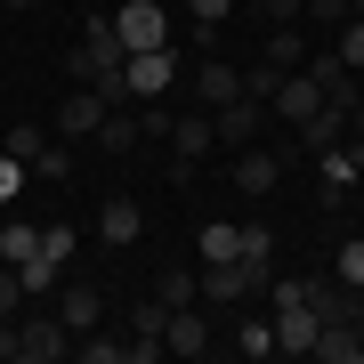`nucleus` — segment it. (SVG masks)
Returning <instances> with one entry per match:
<instances>
[{
    "label": "nucleus",
    "instance_id": "1",
    "mask_svg": "<svg viewBox=\"0 0 364 364\" xmlns=\"http://www.w3.org/2000/svg\"><path fill=\"white\" fill-rule=\"evenodd\" d=\"M114 41L130 49H170V0H122L114 9Z\"/></svg>",
    "mask_w": 364,
    "mask_h": 364
},
{
    "label": "nucleus",
    "instance_id": "2",
    "mask_svg": "<svg viewBox=\"0 0 364 364\" xmlns=\"http://www.w3.org/2000/svg\"><path fill=\"white\" fill-rule=\"evenodd\" d=\"M57 356H73V332L57 316H25L16 324V364H57Z\"/></svg>",
    "mask_w": 364,
    "mask_h": 364
},
{
    "label": "nucleus",
    "instance_id": "3",
    "mask_svg": "<svg viewBox=\"0 0 364 364\" xmlns=\"http://www.w3.org/2000/svg\"><path fill=\"white\" fill-rule=\"evenodd\" d=\"M170 73H178V57H170V49H130V57H122V81H130V105L162 97V90H170Z\"/></svg>",
    "mask_w": 364,
    "mask_h": 364
},
{
    "label": "nucleus",
    "instance_id": "4",
    "mask_svg": "<svg viewBox=\"0 0 364 364\" xmlns=\"http://www.w3.org/2000/svg\"><path fill=\"white\" fill-rule=\"evenodd\" d=\"M267 105H275V114L291 122V130H299V122H316V114H324V81H316V73H284Z\"/></svg>",
    "mask_w": 364,
    "mask_h": 364
},
{
    "label": "nucleus",
    "instance_id": "5",
    "mask_svg": "<svg viewBox=\"0 0 364 364\" xmlns=\"http://www.w3.org/2000/svg\"><path fill=\"white\" fill-rule=\"evenodd\" d=\"M316 332H324L316 308H275V356H316Z\"/></svg>",
    "mask_w": 364,
    "mask_h": 364
},
{
    "label": "nucleus",
    "instance_id": "6",
    "mask_svg": "<svg viewBox=\"0 0 364 364\" xmlns=\"http://www.w3.org/2000/svg\"><path fill=\"white\" fill-rule=\"evenodd\" d=\"M251 284H267V267H251V259H219V267H203V299H251Z\"/></svg>",
    "mask_w": 364,
    "mask_h": 364
},
{
    "label": "nucleus",
    "instance_id": "7",
    "mask_svg": "<svg viewBox=\"0 0 364 364\" xmlns=\"http://www.w3.org/2000/svg\"><path fill=\"white\" fill-rule=\"evenodd\" d=\"M210 130H219V146H251V138H259V97H227V105H210Z\"/></svg>",
    "mask_w": 364,
    "mask_h": 364
},
{
    "label": "nucleus",
    "instance_id": "8",
    "mask_svg": "<svg viewBox=\"0 0 364 364\" xmlns=\"http://www.w3.org/2000/svg\"><path fill=\"white\" fill-rule=\"evenodd\" d=\"M65 299H57V324L65 332H97V316H105V291L97 284H57Z\"/></svg>",
    "mask_w": 364,
    "mask_h": 364
},
{
    "label": "nucleus",
    "instance_id": "9",
    "mask_svg": "<svg viewBox=\"0 0 364 364\" xmlns=\"http://www.w3.org/2000/svg\"><path fill=\"white\" fill-rule=\"evenodd\" d=\"M210 348V324L195 308H170V324H162V356H203Z\"/></svg>",
    "mask_w": 364,
    "mask_h": 364
},
{
    "label": "nucleus",
    "instance_id": "10",
    "mask_svg": "<svg viewBox=\"0 0 364 364\" xmlns=\"http://www.w3.org/2000/svg\"><path fill=\"white\" fill-rule=\"evenodd\" d=\"M57 122H65V138H97V122H105V97L90 90V81H81V90H65V114H57Z\"/></svg>",
    "mask_w": 364,
    "mask_h": 364
},
{
    "label": "nucleus",
    "instance_id": "11",
    "mask_svg": "<svg viewBox=\"0 0 364 364\" xmlns=\"http://www.w3.org/2000/svg\"><path fill=\"white\" fill-rule=\"evenodd\" d=\"M195 97H203V105L243 97V73H235V65H219V57H203V65H195Z\"/></svg>",
    "mask_w": 364,
    "mask_h": 364
},
{
    "label": "nucleus",
    "instance_id": "12",
    "mask_svg": "<svg viewBox=\"0 0 364 364\" xmlns=\"http://www.w3.org/2000/svg\"><path fill=\"white\" fill-rule=\"evenodd\" d=\"M138 227H146V219H138V203H130V195H114V203L97 210V235H105L114 251H122V243H138Z\"/></svg>",
    "mask_w": 364,
    "mask_h": 364
},
{
    "label": "nucleus",
    "instance_id": "13",
    "mask_svg": "<svg viewBox=\"0 0 364 364\" xmlns=\"http://www.w3.org/2000/svg\"><path fill=\"white\" fill-rule=\"evenodd\" d=\"M170 138H178V162H203L210 146H219V130H210V114H178V122H170Z\"/></svg>",
    "mask_w": 364,
    "mask_h": 364
},
{
    "label": "nucleus",
    "instance_id": "14",
    "mask_svg": "<svg viewBox=\"0 0 364 364\" xmlns=\"http://www.w3.org/2000/svg\"><path fill=\"white\" fill-rule=\"evenodd\" d=\"M316 364H356V324H348V316H324V332H316Z\"/></svg>",
    "mask_w": 364,
    "mask_h": 364
},
{
    "label": "nucleus",
    "instance_id": "15",
    "mask_svg": "<svg viewBox=\"0 0 364 364\" xmlns=\"http://www.w3.org/2000/svg\"><path fill=\"white\" fill-rule=\"evenodd\" d=\"M267 65L275 73H299V65H308V33H299V25H275L267 33Z\"/></svg>",
    "mask_w": 364,
    "mask_h": 364
},
{
    "label": "nucleus",
    "instance_id": "16",
    "mask_svg": "<svg viewBox=\"0 0 364 364\" xmlns=\"http://www.w3.org/2000/svg\"><path fill=\"white\" fill-rule=\"evenodd\" d=\"M97 146H105V154H130V146H138V114H130V105H105Z\"/></svg>",
    "mask_w": 364,
    "mask_h": 364
},
{
    "label": "nucleus",
    "instance_id": "17",
    "mask_svg": "<svg viewBox=\"0 0 364 364\" xmlns=\"http://www.w3.org/2000/svg\"><path fill=\"white\" fill-rule=\"evenodd\" d=\"M33 251H41V227H33V219H0V259H9V267H25Z\"/></svg>",
    "mask_w": 364,
    "mask_h": 364
},
{
    "label": "nucleus",
    "instance_id": "18",
    "mask_svg": "<svg viewBox=\"0 0 364 364\" xmlns=\"http://www.w3.org/2000/svg\"><path fill=\"white\" fill-rule=\"evenodd\" d=\"M275 178H284V162H275V154H243V162H235V186H243V195H267Z\"/></svg>",
    "mask_w": 364,
    "mask_h": 364
},
{
    "label": "nucleus",
    "instance_id": "19",
    "mask_svg": "<svg viewBox=\"0 0 364 364\" xmlns=\"http://www.w3.org/2000/svg\"><path fill=\"white\" fill-rule=\"evenodd\" d=\"M235 251H243V227H235V219H210V227H203V267L235 259Z\"/></svg>",
    "mask_w": 364,
    "mask_h": 364
},
{
    "label": "nucleus",
    "instance_id": "20",
    "mask_svg": "<svg viewBox=\"0 0 364 364\" xmlns=\"http://www.w3.org/2000/svg\"><path fill=\"white\" fill-rule=\"evenodd\" d=\"M235 348H243L251 364H267V356H275V316H251V324L235 332Z\"/></svg>",
    "mask_w": 364,
    "mask_h": 364
},
{
    "label": "nucleus",
    "instance_id": "21",
    "mask_svg": "<svg viewBox=\"0 0 364 364\" xmlns=\"http://www.w3.org/2000/svg\"><path fill=\"white\" fill-rule=\"evenodd\" d=\"M73 356H81V364H122V356H130V340H97V332H73Z\"/></svg>",
    "mask_w": 364,
    "mask_h": 364
},
{
    "label": "nucleus",
    "instance_id": "22",
    "mask_svg": "<svg viewBox=\"0 0 364 364\" xmlns=\"http://www.w3.org/2000/svg\"><path fill=\"white\" fill-rule=\"evenodd\" d=\"M195 291H203V275H186V267H170L154 299H162V308H195Z\"/></svg>",
    "mask_w": 364,
    "mask_h": 364
},
{
    "label": "nucleus",
    "instance_id": "23",
    "mask_svg": "<svg viewBox=\"0 0 364 364\" xmlns=\"http://www.w3.org/2000/svg\"><path fill=\"white\" fill-rule=\"evenodd\" d=\"M186 16H195V41H210V33L235 16V0H186Z\"/></svg>",
    "mask_w": 364,
    "mask_h": 364
},
{
    "label": "nucleus",
    "instance_id": "24",
    "mask_svg": "<svg viewBox=\"0 0 364 364\" xmlns=\"http://www.w3.org/2000/svg\"><path fill=\"white\" fill-rule=\"evenodd\" d=\"M340 65H348V73H364V16H340Z\"/></svg>",
    "mask_w": 364,
    "mask_h": 364
},
{
    "label": "nucleus",
    "instance_id": "25",
    "mask_svg": "<svg viewBox=\"0 0 364 364\" xmlns=\"http://www.w3.org/2000/svg\"><path fill=\"white\" fill-rule=\"evenodd\" d=\"M332 275H340V291H364V235H356V243H340Z\"/></svg>",
    "mask_w": 364,
    "mask_h": 364
},
{
    "label": "nucleus",
    "instance_id": "26",
    "mask_svg": "<svg viewBox=\"0 0 364 364\" xmlns=\"http://www.w3.org/2000/svg\"><path fill=\"white\" fill-rule=\"evenodd\" d=\"M162 324H170V308H162V299H146V308H130V340H162Z\"/></svg>",
    "mask_w": 364,
    "mask_h": 364
},
{
    "label": "nucleus",
    "instance_id": "27",
    "mask_svg": "<svg viewBox=\"0 0 364 364\" xmlns=\"http://www.w3.org/2000/svg\"><path fill=\"white\" fill-rule=\"evenodd\" d=\"M25 178H41V186H65V154H57V146H41V154L25 162Z\"/></svg>",
    "mask_w": 364,
    "mask_h": 364
},
{
    "label": "nucleus",
    "instance_id": "28",
    "mask_svg": "<svg viewBox=\"0 0 364 364\" xmlns=\"http://www.w3.org/2000/svg\"><path fill=\"white\" fill-rule=\"evenodd\" d=\"M235 259H251V267H267V259H275V235H267V227H243V251H235Z\"/></svg>",
    "mask_w": 364,
    "mask_h": 364
},
{
    "label": "nucleus",
    "instance_id": "29",
    "mask_svg": "<svg viewBox=\"0 0 364 364\" xmlns=\"http://www.w3.org/2000/svg\"><path fill=\"white\" fill-rule=\"evenodd\" d=\"M41 259L65 267V259H73V227H41Z\"/></svg>",
    "mask_w": 364,
    "mask_h": 364
},
{
    "label": "nucleus",
    "instance_id": "30",
    "mask_svg": "<svg viewBox=\"0 0 364 364\" xmlns=\"http://www.w3.org/2000/svg\"><path fill=\"white\" fill-rule=\"evenodd\" d=\"M16 308H25V275L0 259V316H16Z\"/></svg>",
    "mask_w": 364,
    "mask_h": 364
},
{
    "label": "nucleus",
    "instance_id": "31",
    "mask_svg": "<svg viewBox=\"0 0 364 364\" xmlns=\"http://www.w3.org/2000/svg\"><path fill=\"white\" fill-rule=\"evenodd\" d=\"M275 81H284L275 65H251V73H243V97H259V105H267V97H275Z\"/></svg>",
    "mask_w": 364,
    "mask_h": 364
},
{
    "label": "nucleus",
    "instance_id": "32",
    "mask_svg": "<svg viewBox=\"0 0 364 364\" xmlns=\"http://www.w3.org/2000/svg\"><path fill=\"white\" fill-rule=\"evenodd\" d=\"M259 16H267V25H299V16H308V0H259Z\"/></svg>",
    "mask_w": 364,
    "mask_h": 364
},
{
    "label": "nucleus",
    "instance_id": "33",
    "mask_svg": "<svg viewBox=\"0 0 364 364\" xmlns=\"http://www.w3.org/2000/svg\"><path fill=\"white\" fill-rule=\"evenodd\" d=\"M41 146H49V138H41V130H9V146H0V154H16V162H33Z\"/></svg>",
    "mask_w": 364,
    "mask_h": 364
},
{
    "label": "nucleus",
    "instance_id": "34",
    "mask_svg": "<svg viewBox=\"0 0 364 364\" xmlns=\"http://www.w3.org/2000/svg\"><path fill=\"white\" fill-rule=\"evenodd\" d=\"M16 186H25V162H16V154H0V203H9Z\"/></svg>",
    "mask_w": 364,
    "mask_h": 364
},
{
    "label": "nucleus",
    "instance_id": "35",
    "mask_svg": "<svg viewBox=\"0 0 364 364\" xmlns=\"http://www.w3.org/2000/svg\"><path fill=\"white\" fill-rule=\"evenodd\" d=\"M308 16H356V0H308Z\"/></svg>",
    "mask_w": 364,
    "mask_h": 364
},
{
    "label": "nucleus",
    "instance_id": "36",
    "mask_svg": "<svg viewBox=\"0 0 364 364\" xmlns=\"http://www.w3.org/2000/svg\"><path fill=\"white\" fill-rule=\"evenodd\" d=\"M348 122H356V138H364V105H356V114H348Z\"/></svg>",
    "mask_w": 364,
    "mask_h": 364
},
{
    "label": "nucleus",
    "instance_id": "37",
    "mask_svg": "<svg viewBox=\"0 0 364 364\" xmlns=\"http://www.w3.org/2000/svg\"><path fill=\"white\" fill-rule=\"evenodd\" d=\"M356 364H364V324H356Z\"/></svg>",
    "mask_w": 364,
    "mask_h": 364
},
{
    "label": "nucleus",
    "instance_id": "38",
    "mask_svg": "<svg viewBox=\"0 0 364 364\" xmlns=\"http://www.w3.org/2000/svg\"><path fill=\"white\" fill-rule=\"evenodd\" d=\"M235 9H259V0H235Z\"/></svg>",
    "mask_w": 364,
    "mask_h": 364
},
{
    "label": "nucleus",
    "instance_id": "39",
    "mask_svg": "<svg viewBox=\"0 0 364 364\" xmlns=\"http://www.w3.org/2000/svg\"><path fill=\"white\" fill-rule=\"evenodd\" d=\"M9 9H16V0H9Z\"/></svg>",
    "mask_w": 364,
    "mask_h": 364
}]
</instances>
